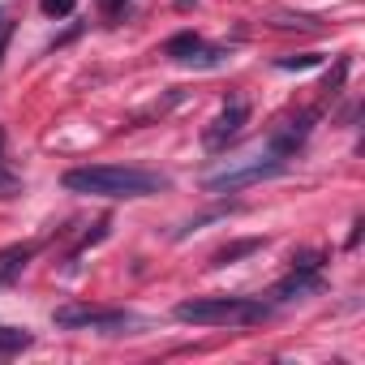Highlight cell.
<instances>
[{
    "label": "cell",
    "mask_w": 365,
    "mask_h": 365,
    "mask_svg": "<svg viewBox=\"0 0 365 365\" xmlns=\"http://www.w3.org/2000/svg\"><path fill=\"white\" fill-rule=\"evenodd\" d=\"M18 190H22V180L14 172H0V198H14Z\"/></svg>",
    "instance_id": "13"
},
{
    "label": "cell",
    "mask_w": 365,
    "mask_h": 365,
    "mask_svg": "<svg viewBox=\"0 0 365 365\" xmlns=\"http://www.w3.org/2000/svg\"><path fill=\"white\" fill-rule=\"evenodd\" d=\"M61 185L69 194L82 198H108V202H133V198H155L163 190H172V180L163 172H146V168H125V163H86V168H69L61 176Z\"/></svg>",
    "instance_id": "1"
},
{
    "label": "cell",
    "mask_w": 365,
    "mask_h": 365,
    "mask_svg": "<svg viewBox=\"0 0 365 365\" xmlns=\"http://www.w3.org/2000/svg\"><path fill=\"white\" fill-rule=\"evenodd\" d=\"M73 5H78V0H39V9H43L48 18H69Z\"/></svg>",
    "instance_id": "11"
},
{
    "label": "cell",
    "mask_w": 365,
    "mask_h": 365,
    "mask_svg": "<svg viewBox=\"0 0 365 365\" xmlns=\"http://www.w3.org/2000/svg\"><path fill=\"white\" fill-rule=\"evenodd\" d=\"M245 125H250V103H245V99H232V103L202 129V146H207L211 155H220V150H228V146L241 138Z\"/></svg>",
    "instance_id": "6"
},
{
    "label": "cell",
    "mask_w": 365,
    "mask_h": 365,
    "mask_svg": "<svg viewBox=\"0 0 365 365\" xmlns=\"http://www.w3.org/2000/svg\"><path fill=\"white\" fill-rule=\"evenodd\" d=\"M279 172H288V163L262 150V155H250V159H241V163H228L224 172H211V176L202 180V190H207V194H237V190L258 185V180H271V176H279Z\"/></svg>",
    "instance_id": "3"
},
{
    "label": "cell",
    "mask_w": 365,
    "mask_h": 365,
    "mask_svg": "<svg viewBox=\"0 0 365 365\" xmlns=\"http://www.w3.org/2000/svg\"><path fill=\"white\" fill-rule=\"evenodd\" d=\"M322 250H301L297 258H292V271H288V279L275 288V301H292V297H301V292H314V288H322Z\"/></svg>",
    "instance_id": "7"
},
{
    "label": "cell",
    "mask_w": 365,
    "mask_h": 365,
    "mask_svg": "<svg viewBox=\"0 0 365 365\" xmlns=\"http://www.w3.org/2000/svg\"><path fill=\"white\" fill-rule=\"evenodd\" d=\"M39 254V245L31 241V245H9V250H0V288L5 284H14L26 267H31V258Z\"/></svg>",
    "instance_id": "8"
},
{
    "label": "cell",
    "mask_w": 365,
    "mask_h": 365,
    "mask_svg": "<svg viewBox=\"0 0 365 365\" xmlns=\"http://www.w3.org/2000/svg\"><path fill=\"white\" fill-rule=\"evenodd\" d=\"M275 309L258 297H190L172 309L176 322H190V327H254L267 322Z\"/></svg>",
    "instance_id": "2"
},
{
    "label": "cell",
    "mask_w": 365,
    "mask_h": 365,
    "mask_svg": "<svg viewBox=\"0 0 365 365\" xmlns=\"http://www.w3.org/2000/svg\"><path fill=\"white\" fill-rule=\"evenodd\" d=\"M279 69H314V65H322V56L318 52H305V56H284V61H275Z\"/></svg>",
    "instance_id": "10"
},
{
    "label": "cell",
    "mask_w": 365,
    "mask_h": 365,
    "mask_svg": "<svg viewBox=\"0 0 365 365\" xmlns=\"http://www.w3.org/2000/svg\"><path fill=\"white\" fill-rule=\"evenodd\" d=\"M9 39H14V22H9L5 9H0V61H5V52H9Z\"/></svg>",
    "instance_id": "12"
},
{
    "label": "cell",
    "mask_w": 365,
    "mask_h": 365,
    "mask_svg": "<svg viewBox=\"0 0 365 365\" xmlns=\"http://www.w3.org/2000/svg\"><path fill=\"white\" fill-rule=\"evenodd\" d=\"M163 56H168V61H176V65L215 69V65H224L228 48H220V43H207V39H202V35H194V31H180V35H172V39L163 43Z\"/></svg>",
    "instance_id": "5"
},
{
    "label": "cell",
    "mask_w": 365,
    "mask_h": 365,
    "mask_svg": "<svg viewBox=\"0 0 365 365\" xmlns=\"http://www.w3.org/2000/svg\"><path fill=\"white\" fill-rule=\"evenodd\" d=\"M31 344H35L31 331H22V327H0V356H14V352H22Z\"/></svg>",
    "instance_id": "9"
},
{
    "label": "cell",
    "mask_w": 365,
    "mask_h": 365,
    "mask_svg": "<svg viewBox=\"0 0 365 365\" xmlns=\"http://www.w3.org/2000/svg\"><path fill=\"white\" fill-rule=\"evenodd\" d=\"M0 155H5V129H0Z\"/></svg>",
    "instance_id": "15"
},
{
    "label": "cell",
    "mask_w": 365,
    "mask_h": 365,
    "mask_svg": "<svg viewBox=\"0 0 365 365\" xmlns=\"http://www.w3.org/2000/svg\"><path fill=\"white\" fill-rule=\"evenodd\" d=\"M56 327L65 331H99V335H116L125 327H138L142 318H133L129 309H99V305H61L52 314Z\"/></svg>",
    "instance_id": "4"
},
{
    "label": "cell",
    "mask_w": 365,
    "mask_h": 365,
    "mask_svg": "<svg viewBox=\"0 0 365 365\" xmlns=\"http://www.w3.org/2000/svg\"><path fill=\"white\" fill-rule=\"evenodd\" d=\"M99 5H103V14H112V18H116V14H120V5H125V0H99Z\"/></svg>",
    "instance_id": "14"
}]
</instances>
